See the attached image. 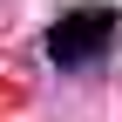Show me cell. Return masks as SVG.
I'll use <instances>...</instances> for the list:
<instances>
[{"label": "cell", "instance_id": "1", "mask_svg": "<svg viewBox=\"0 0 122 122\" xmlns=\"http://www.w3.org/2000/svg\"><path fill=\"white\" fill-rule=\"evenodd\" d=\"M115 34H122V14L115 7H68L48 34H41V54H48L54 68H95V61L115 48Z\"/></svg>", "mask_w": 122, "mask_h": 122}]
</instances>
